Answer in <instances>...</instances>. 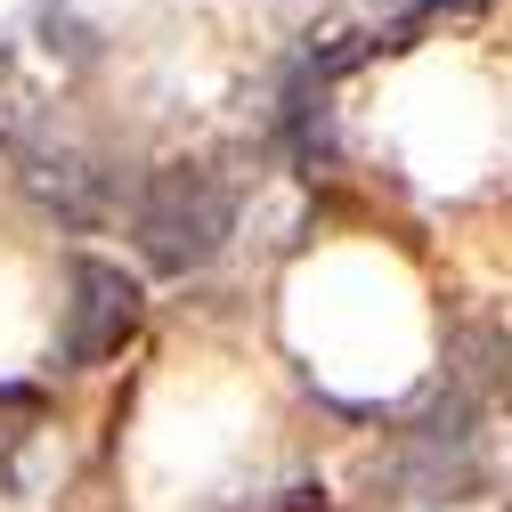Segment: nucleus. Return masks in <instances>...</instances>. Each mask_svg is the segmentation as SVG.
<instances>
[{
    "label": "nucleus",
    "mask_w": 512,
    "mask_h": 512,
    "mask_svg": "<svg viewBox=\"0 0 512 512\" xmlns=\"http://www.w3.org/2000/svg\"><path fill=\"white\" fill-rule=\"evenodd\" d=\"M228 236H236V196H228V179L204 171V163H171V171H155L131 196V244H139V261L163 269V277L212 269L228 252Z\"/></svg>",
    "instance_id": "f257e3e1"
},
{
    "label": "nucleus",
    "mask_w": 512,
    "mask_h": 512,
    "mask_svg": "<svg viewBox=\"0 0 512 512\" xmlns=\"http://www.w3.org/2000/svg\"><path fill=\"white\" fill-rule=\"evenodd\" d=\"M139 326H147V285L122 269V261L74 252V261H66V309H57V350H49V366L98 374V366H114L122 350L139 342Z\"/></svg>",
    "instance_id": "f03ea898"
},
{
    "label": "nucleus",
    "mask_w": 512,
    "mask_h": 512,
    "mask_svg": "<svg viewBox=\"0 0 512 512\" xmlns=\"http://www.w3.org/2000/svg\"><path fill=\"white\" fill-rule=\"evenodd\" d=\"M25 187L41 196V212H57L66 228H98V220L114 212L106 171L82 163V155H33V163H25Z\"/></svg>",
    "instance_id": "7ed1b4c3"
},
{
    "label": "nucleus",
    "mask_w": 512,
    "mask_h": 512,
    "mask_svg": "<svg viewBox=\"0 0 512 512\" xmlns=\"http://www.w3.org/2000/svg\"><path fill=\"white\" fill-rule=\"evenodd\" d=\"M252 512H334V504H326V480H293V488H277L269 504H252Z\"/></svg>",
    "instance_id": "20e7f679"
}]
</instances>
